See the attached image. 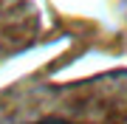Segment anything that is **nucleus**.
<instances>
[{
  "label": "nucleus",
  "mask_w": 127,
  "mask_h": 124,
  "mask_svg": "<svg viewBox=\"0 0 127 124\" xmlns=\"http://www.w3.org/2000/svg\"><path fill=\"white\" fill-rule=\"evenodd\" d=\"M31 124H71L65 119H54V116H48V119H40V121H31Z\"/></svg>",
  "instance_id": "nucleus-1"
}]
</instances>
